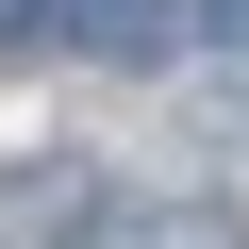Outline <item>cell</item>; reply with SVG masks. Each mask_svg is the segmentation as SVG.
<instances>
[{"instance_id": "obj_3", "label": "cell", "mask_w": 249, "mask_h": 249, "mask_svg": "<svg viewBox=\"0 0 249 249\" xmlns=\"http://www.w3.org/2000/svg\"><path fill=\"white\" fill-rule=\"evenodd\" d=\"M183 17H199V34H232V50H249V0H183Z\"/></svg>"}, {"instance_id": "obj_2", "label": "cell", "mask_w": 249, "mask_h": 249, "mask_svg": "<svg viewBox=\"0 0 249 249\" xmlns=\"http://www.w3.org/2000/svg\"><path fill=\"white\" fill-rule=\"evenodd\" d=\"M0 50H50V0H0Z\"/></svg>"}, {"instance_id": "obj_1", "label": "cell", "mask_w": 249, "mask_h": 249, "mask_svg": "<svg viewBox=\"0 0 249 249\" xmlns=\"http://www.w3.org/2000/svg\"><path fill=\"white\" fill-rule=\"evenodd\" d=\"M50 34H83L100 67H166L183 50V0H50Z\"/></svg>"}]
</instances>
